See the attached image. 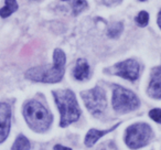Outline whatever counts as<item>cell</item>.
<instances>
[{
	"mask_svg": "<svg viewBox=\"0 0 161 150\" xmlns=\"http://www.w3.org/2000/svg\"><path fill=\"white\" fill-rule=\"evenodd\" d=\"M139 99L135 93L121 86H115L113 92V107L118 113H129L139 106Z\"/></svg>",
	"mask_w": 161,
	"mask_h": 150,
	"instance_id": "cell-4",
	"label": "cell"
},
{
	"mask_svg": "<svg viewBox=\"0 0 161 150\" xmlns=\"http://www.w3.org/2000/svg\"><path fill=\"white\" fill-rule=\"evenodd\" d=\"M151 128L148 124H135L129 126L126 130L125 141L129 148L138 149L147 145L151 138Z\"/></svg>",
	"mask_w": 161,
	"mask_h": 150,
	"instance_id": "cell-5",
	"label": "cell"
},
{
	"mask_svg": "<svg viewBox=\"0 0 161 150\" xmlns=\"http://www.w3.org/2000/svg\"><path fill=\"white\" fill-rule=\"evenodd\" d=\"M54 150H72V149H69V148H67V147H63V146H61V145H56V146H54Z\"/></svg>",
	"mask_w": 161,
	"mask_h": 150,
	"instance_id": "cell-19",
	"label": "cell"
},
{
	"mask_svg": "<svg viewBox=\"0 0 161 150\" xmlns=\"http://www.w3.org/2000/svg\"><path fill=\"white\" fill-rule=\"evenodd\" d=\"M11 150H30V142L23 135H20L16 139Z\"/></svg>",
	"mask_w": 161,
	"mask_h": 150,
	"instance_id": "cell-13",
	"label": "cell"
},
{
	"mask_svg": "<svg viewBox=\"0 0 161 150\" xmlns=\"http://www.w3.org/2000/svg\"><path fill=\"white\" fill-rule=\"evenodd\" d=\"M80 96L83 98L87 109L95 116L102 115L106 109L107 101H106V95L103 88L96 86L93 90L82 92Z\"/></svg>",
	"mask_w": 161,
	"mask_h": 150,
	"instance_id": "cell-6",
	"label": "cell"
},
{
	"mask_svg": "<svg viewBox=\"0 0 161 150\" xmlns=\"http://www.w3.org/2000/svg\"><path fill=\"white\" fill-rule=\"evenodd\" d=\"M158 25H159V28L161 29V10H160V12H159V14H158Z\"/></svg>",
	"mask_w": 161,
	"mask_h": 150,
	"instance_id": "cell-20",
	"label": "cell"
},
{
	"mask_svg": "<svg viewBox=\"0 0 161 150\" xmlns=\"http://www.w3.org/2000/svg\"><path fill=\"white\" fill-rule=\"evenodd\" d=\"M17 9H18L17 0H5V7L0 9V17L7 18L11 16L14 11H17Z\"/></svg>",
	"mask_w": 161,
	"mask_h": 150,
	"instance_id": "cell-12",
	"label": "cell"
},
{
	"mask_svg": "<svg viewBox=\"0 0 161 150\" xmlns=\"http://www.w3.org/2000/svg\"><path fill=\"white\" fill-rule=\"evenodd\" d=\"M53 96L61 113V127H65L80 118V107H78L75 95L71 90L54 91Z\"/></svg>",
	"mask_w": 161,
	"mask_h": 150,
	"instance_id": "cell-2",
	"label": "cell"
},
{
	"mask_svg": "<svg viewBox=\"0 0 161 150\" xmlns=\"http://www.w3.org/2000/svg\"><path fill=\"white\" fill-rule=\"evenodd\" d=\"M65 58L64 52L61 49H55L53 53V65H43L28 69L25 77L33 82L41 83H58L63 79L65 72Z\"/></svg>",
	"mask_w": 161,
	"mask_h": 150,
	"instance_id": "cell-1",
	"label": "cell"
},
{
	"mask_svg": "<svg viewBox=\"0 0 161 150\" xmlns=\"http://www.w3.org/2000/svg\"><path fill=\"white\" fill-rule=\"evenodd\" d=\"M139 72H140L139 63L132 58L123 61L114 66V73L116 75L129 81H136L139 76Z\"/></svg>",
	"mask_w": 161,
	"mask_h": 150,
	"instance_id": "cell-7",
	"label": "cell"
},
{
	"mask_svg": "<svg viewBox=\"0 0 161 150\" xmlns=\"http://www.w3.org/2000/svg\"><path fill=\"white\" fill-rule=\"evenodd\" d=\"M117 126V125H116ZM116 126H114L113 128H110V129H107V130H97V129H91L90 131L87 132V135H86L85 137V145L87 146V147H92L93 145H94L95 142H96L97 140H98L101 137H103L105 134H107V132H109L110 130L114 129Z\"/></svg>",
	"mask_w": 161,
	"mask_h": 150,
	"instance_id": "cell-11",
	"label": "cell"
},
{
	"mask_svg": "<svg viewBox=\"0 0 161 150\" xmlns=\"http://www.w3.org/2000/svg\"><path fill=\"white\" fill-rule=\"evenodd\" d=\"M148 94L152 98H161V66L152 69L151 80L148 86Z\"/></svg>",
	"mask_w": 161,
	"mask_h": 150,
	"instance_id": "cell-9",
	"label": "cell"
},
{
	"mask_svg": "<svg viewBox=\"0 0 161 150\" xmlns=\"http://www.w3.org/2000/svg\"><path fill=\"white\" fill-rule=\"evenodd\" d=\"M124 30V25L123 22H115L108 28V31H107V36L112 39L115 38H118L120 36V33L123 32Z\"/></svg>",
	"mask_w": 161,
	"mask_h": 150,
	"instance_id": "cell-14",
	"label": "cell"
},
{
	"mask_svg": "<svg viewBox=\"0 0 161 150\" xmlns=\"http://www.w3.org/2000/svg\"><path fill=\"white\" fill-rule=\"evenodd\" d=\"M102 3H105L106 6H112V5H115V3H119L121 0H101Z\"/></svg>",
	"mask_w": 161,
	"mask_h": 150,
	"instance_id": "cell-18",
	"label": "cell"
},
{
	"mask_svg": "<svg viewBox=\"0 0 161 150\" xmlns=\"http://www.w3.org/2000/svg\"><path fill=\"white\" fill-rule=\"evenodd\" d=\"M149 116H150V118H151L152 120L161 124V109H159V108L151 109L149 112Z\"/></svg>",
	"mask_w": 161,
	"mask_h": 150,
	"instance_id": "cell-17",
	"label": "cell"
},
{
	"mask_svg": "<svg viewBox=\"0 0 161 150\" xmlns=\"http://www.w3.org/2000/svg\"><path fill=\"white\" fill-rule=\"evenodd\" d=\"M31 1H41V0H31Z\"/></svg>",
	"mask_w": 161,
	"mask_h": 150,
	"instance_id": "cell-21",
	"label": "cell"
},
{
	"mask_svg": "<svg viewBox=\"0 0 161 150\" xmlns=\"http://www.w3.org/2000/svg\"><path fill=\"white\" fill-rule=\"evenodd\" d=\"M139 1H146V0H139Z\"/></svg>",
	"mask_w": 161,
	"mask_h": 150,
	"instance_id": "cell-22",
	"label": "cell"
},
{
	"mask_svg": "<svg viewBox=\"0 0 161 150\" xmlns=\"http://www.w3.org/2000/svg\"><path fill=\"white\" fill-rule=\"evenodd\" d=\"M135 20H136L137 25L139 27H146L149 22V14H148L147 11H140Z\"/></svg>",
	"mask_w": 161,
	"mask_h": 150,
	"instance_id": "cell-16",
	"label": "cell"
},
{
	"mask_svg": "<svg viewBox=\"0 0 161 150\" xmlns=\"http://www.w3.org/2000/svg\"><path fill=\"white\" fill-rule=\"evenodd\" d=\"M11 108L8 104L0 103V143L3 142L10 131Z\"/></svg>",
	"mask_w": 161,
	"mask_h": 150,
	"instance_id": "cell-8",
	"label": "cell"
},
{
	"mask_svg": "<svg viewBox=\"0 0 161 150\" xmlns=\"http://www.w3.org/2000/svg\"><path fill=\"white\" fill-rule=\"evenodd\" d=\"M62 1H69V0H62Z\"/></svg>",
	"mask_w": 161,
	"mask_h": 150,
	"instance_id": "cell-23",
	"label": "cell"
},
{
	"mask_svg": "<svg viewBox=\"0 0 161 150\" xmlns=\"http://www.w3.org/2000/svg\"><path fill=\"white\" fill-rule=\"evenodd\" d=\"M23 116L29 127L36 132H44L52 123V115L41 103L30 101L23 107Z\"/></svg>",
	"mask_w": 161,
	"mask_h": 150,
	"instance_id": "cell-3",
	"label": "cell"
},
{
	"mask_svg": "<svg viewBox=\"0 0 161 150\" xmlns=\"http://www.w3.org/2000/svg\"><path fill=\"white\" fill-rule=\"evenodd\" d=\"M90 75V66L86 60L78 58L76 62L75 69H74V77L78 81H84Z\"/></svg>",
	"mask_w": 161,
	"mask_h": 150,
	"instance_id": "cell-10",
	"label": "cell"
},
{
	"mask_svg": "<svg viewBox=\"0 0 161 150\" xmlns=\"http://www.w3.org/2000/svg\"><path fill=\"white\" fill-rule=\"evenodd\" d=\"M86 8H87V1L86 0H73V3H72V12H73L74 16H78Z\"/></svg>",
	"mask_w": 161,
	"mask_h": 150,
	"instance_id": "cell-15",
	"label": "cell"
}]
</instances>
